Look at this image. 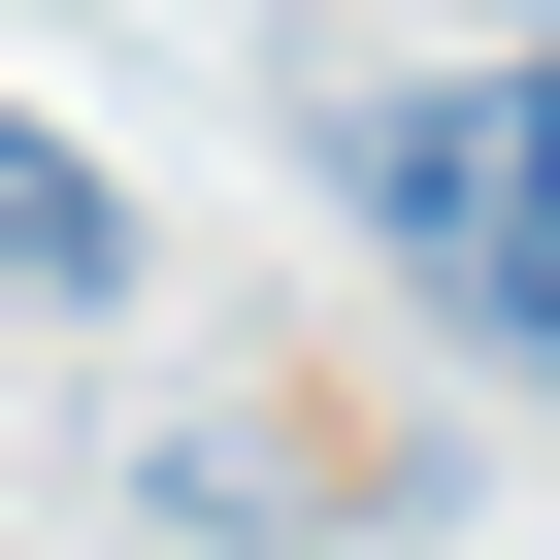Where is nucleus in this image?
<instances>
[{
  "mask_svg": "<svg viewBox=\"0 0 560 560\" xmlns=\"http://www.w3.org/2000/svg\"><path fill=\"white\" fill-rule=\"evenodd\" d=\"M330 165H363V231L429 264V363H560V231H527V67H330Z\"/></svg>",
  "mask_w": 560,
  "mask_h": 560,
  "instance_id": "f257e3e1",
  "label": "nucleus"
},
{
  "mask_svg": "<svg viewBox=\"0 0 560 560\" xmlns=\"http://www.w3.org/2000/svg\"><path fill=\"white\" fill-rule=\"evenodd\" d=\"M0 298H34V330H100V298H132V198H100L34 100H0Z\"/></svg>",
  "mask_w": 560,
  "mask_h": 560,
  "instance_id": "f03ea898",
  "label": "nucleus"
}]
</instances>
